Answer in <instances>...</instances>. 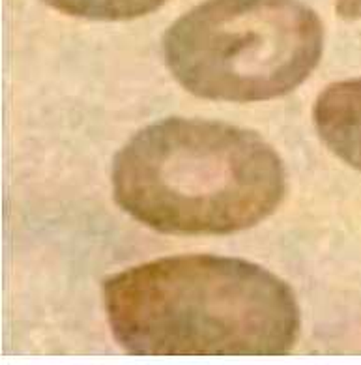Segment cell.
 Returning <instances> with one entry per match:
<instances>
[{
  "label": "cell",
  "mask_w": 361,
  "mask_h": 365,
  "mask_svg": "<svg viewBox=\"0 0 361 365\" xmlns=\"http://www.w3.org/2000/svg\"><path fill=\"white\" fill-rule=\"evenodd\" d=\"M313 120L328 148L361 173V77L326 86L315 101Z\"/></svg>",
  "instance_id": "cell-4"
},
{
  "label": "cell",
  "mask_w": 361,
  "mask_h": 365,
  "mask_svg": "<svg viewBox=\"0 0 361 365\" xmlns=\"http://www.w3.org/2000/svg\"><path fill=\"white\" fill-rule=\"evenodd\" d=\"M337 14L345 21L361 19V0H337Z\"/></svg>",
  "instance_id": "cell-6"
},
{
  "label": "cell",
  "mask_w": 361,
  "mask_h": 365,
  "mask_svg": "<svg viewBox=\"0 0 361 365\" xmlns=\"http://www.w3.org/2000/svg\"><path fill=\"white\" fill-rule=\"evenodd\" d=\"M115 339L133 356H285L301 330L281 277L234 257L176 255L103 283Z\"/></svg>",
  "instance_id": "cell-1"
},
{
  "label": "cell",
  "mask_w": 361,
  "mask_h": 365,
  "mask_svg": "<svg viewBox=\"0 0 361 365\" xmlns=\"http://www.w3.org/2000/svg\"><path fill=\"white\" fill-rule=\"evenodd\" d=\"M116 205L169 235H231L281 205V158L255 131L202 118H163L122 146L110 170Z\"/></svg>",
  "instance_id": "cell-2"
},
{
  "label": "cell",
  "mask_w": 361,
  "mask_h": 365,
  "mask_svg": "<svg viewBox=\"0 0 361 365\" xmlns=\"http://www.w3.org/2000/svg\"><path fill=\"white\" fill-rule=\"evenodd\" d=\"M324 26L300 0H206L176 19L163 38L174 79L217 101L281 98L311 76Z\"/></svg>",
  "instance_id": "cell-3"
},
{
  "label": "cell",
  "mask_w": 361,
  "mask_h": 365,
  "mask_svg": "<svg viewBox=\"0 0 361 365\" xmlns=\"http://www.w3.org/2000/svg\"><path fill=\"white\" fill-rule=\"evenodd\" d=\"M66 16L92 21H127L159 10L169 0H41Z\"/></svg>",
  "instance_id": "cell-5"
}]
</instances>
